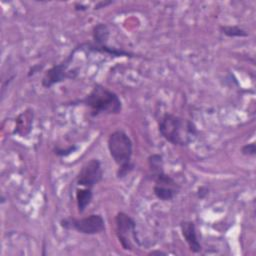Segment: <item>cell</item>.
I'll use <instances>...</instances> for the list:
<instances>
[{"label": "cell", "instance_id": "obj_20", "mask_svg": "<svg viewBox=\"0 0 256 256\" xmlns=\"http://www.w3.org/2000/svg\"><path fill=\"white\" fill-rule=\"evenodd\" d=\"M86 9H87V7L81 3H75V5H74L75 11H85Z\"/></svg>", "mask_w": 256, "mask_h": 256}, {"label": "cell", "instance_id": "obj_8", "mask_svg": "<svg viewBox=\"0 0 256 256\" xmlns=\"http://www.w3.org/2000/svg\"><path fill=\"white\" fill-rule=\"evenodd\" d=\"M180 230L190 251L199 253L202 250V245L198 239L195 223L193 221H182L180 223Z\"/></svg>", "mask_w": 256, "mask_h": 256}, {"label": "cell", "instance_id": "obj_1", "mask_svg": "<svg viewBox=\"0 0 256 256\" xmlns=\"http://www.w3.org/2000/svg\"><path fill=\"white\" fill-rule=\"evenodd\" d=\"M158 130L167 142L175 146H188L198 136L197 127L191 120L172 113H165L160 118Z\"/></svg>", "mask_w": 256, "mask_h": 256}, {"label": "cell", "instance_id": "obj_2", "mask_svg": "<svg viewBox=\"0 0 256 256\" xmlns=\"http://www.w3.org/2000/svg\"><path fill=\"white\" fill-rule=\"evenodd\" d=\"M107 147L110 156L118 166L117 178L126 177L134 169V163L132 162L133 142L131 138L123 130H116L109 135Z\"/></svg>", "mask_w": 256, "mask_h": 256}, {"label": "cell", "instance_id": "obj_12", "mask_svg": "<svg viewBox=\"0 0 256 256\" xmlns=\"http://www.w3.org/2000/svg\"><path fill=\"white\" fill-rule=\"evenodd\" d=\"M180 188L166 187V186H153V193L161 201H172L179 193Z\"/></svg>", "mask_w": 256, "mask_h": 256}, {"label": "cell", "instance_id": "obj_19", "mask_svg": "<svg viewBox=\"0 0 256 256\" xmlns=\"http://www.w3.org/2000/svg\"><path fill=\"white\" fill-rule=\"evenodd\" d=\"M208 194V189L206 188V187H204V186H202V187H200L199 189H198V197L199 198H204L206 195Z\"/></svg>", "mask_w": 256, "mask_h": 256}, {"label": "cell", "instance_id": "obj_10", "mask_svg": "<svg viewBox=\"0 0 256 256\" xmlns=\"http://www.w3.org/2000/svg\"><path fill=\"white\" fill-rule=\"evenodd\" d=\"M109 36H110L109 28L104 23H98L92 28V39H93L92 44L94 46L101 47V46L107 45Z\"/></svg>", "mask_w": 256, "mask_h": 256}, {"label": "cell", "instance_id": "obj_13", "mask_svg": "<svg viewBox=\"0 0 256 256\" xmlns=\"http://www.w3.org/2000/svg\"><path fill=\"white\" fill-rule=\"evenodd\" d=\"M148 167L150 172V177L155 176L164 171L163 157L160 154H152L148 157Z\"/></svg>", "mask_w": 256, "mask_h": 256}, {"label": "cell", "instance_id": "obj_16", "mask_svg": "<svg viewBox=\"0 0 256 256\" xmlns=\"http://www.w3.org/2000/svg\"><path fill=\"white\" fill-rule=\"evenodd\" d=\"M78 149V146L77 145H71L67 148H60V147H56L54 149V153L57 155V156H60V157H64V156H68L70 155L71 153L75 152L76 150Z\"/></svg>", "mask_w": 256, "mask_h": 256}, {"label": "cell", "instance_id": "obj_11", "mask_svg": "<svg viewBox=\"0 0 256 256\" xmlns=\"http://www.w3.org/2000/svg\"><path fill=\"white\" fill-rule=\"evenodd\" d=\"M75 197H76L77 210L80 214H82L92 202L93 191L91 188H86V187L77 188Z\"/></svg>", "mask_w": 256, "mask_h": 256}, {"label": "cell", "instance_id": "obj_6", "mask_svg": "<svg viewBox=\"0 0 256 256\" xmlns=\"http://www.w3.org/2000/svg\"><path fill=\"white\" fill-rule=\"evenodd\" d=\"M77 50H78L77 47H75L73 51H71L70 54L64 60H62L58 64L53 65L44 73V76L41 81L42 87L51 88L55 84L63 82L66 79H74L77 76L78 74L77 69H74V70L68 69L74 58L75 52Z\"/></svg>", "mask_w": 256, "mask_h": 256}, {"label": "cell", "instance_id": "obj_5", "mask_svg": "<svg viewBox=\"0 0 256 256\" xmlns=\"http://www.w3.org/2000/svg\"><path fill=\"white\" fill-rule=\"evenodd\" d=\"M116 236L124 250L131 251L135 245H139L135 220L125 212H118L115 216Z\"/></svg>", "mask_w": 256, "mask_h": 256}, {"label": "cell", "instance_id": "obj_14", "mask_svg": "<svg viewBox=\"0 0 256 256\" xmlns=\"http://www.w3.org/2000/svg\"><path fill=\"white\" fill-rule=\"evenodd\" d=\"M24 121H22V119L18 116L17 118V125H16V129H15V133H18L21 135V130H25L27 129L28 132L31 129V125L33 122V111L31 109L26 110L25 112L21 113Z\"/></svg>", "mask_w": 256, "mask_h": 256}, {"label": "cell", "instance_id": "obj_9", "mask_svg": "<svg viewBox=\"0 0 256 256\" xmlns=\"http://www.w3.org/2000/svg\"><path fill=\"white\" fill-rule=\"evenodd\" d=\"M78 50H83V49H86V50H89L91 52H97V53H102V54H108V55H111V56H115V57H121V56H126V57H135V54L134 53H131L129 51H125L123 49H117V48H114V47H110L108 45H105V46H101V47H98V46H94L92 43H84V44H81L79 45L78 47Z\"/></svg>", "mask_w": 256, "mask_h": 256}, {"label": "cell", "instance_id": "obj_21", "mask_svg": "<svg viewBox=\"0 0 256 256\" xmlns=\"http://www.w3.org/2000/svg\"><path fill=\"white\" fill-rule=\"evenodd\" d=\"M150 254L153 255V254H165V253H164V252H161V251H154V252H151Z\"/></svg>", "mask_w": 256, "mask_h": 256}, {"label": "cell", "instance_id": "obj_15", "mask_svg": "<svg viewBox=\"0 0 256 256\" xmlns=\"http://www.w3.org/2000/svg\"><path fill=\"white\" fill-rule=\"evenodd\" d=\"M219 30L222 34L227 37L234 38V37H247L249 34L246 30L238 25H221Z\"/></svg>", "mask_w": 256, "mask_h": 256}, {"label": "cell", "instance_id": "obj_4", "mask_svg": "<svg viewBox=\"0 0 256 256\" xmlns=\"http://www.w3.org/2000/svg\"><path fill=\"white\" fill-rule=\"evenodd\" d=\"M60 225L64 229L75 230L86 235H95L105 231V220L100 214H90L83 218L68 217L60 221Z\"/></svg>", "mask_w": 256, "mask_h": 256}, {"label": "cell", "instance_id": "obj_3", "mask_svg": "<svg viewBox=\"0 0 256 256\" xmlns=\"http://www.w3.org/2000/svg\"><path fill=\"white\" fill-rule=\"evenodd\" d=\"M79 102L90 109V115L93 117L100 114H119L122 110L119 96L100 84H96Z\"/></svg>", "mask_w": 256, "mask_h": 256}, {"label": "cell", "instance_id": "obj_18", "mask_svg": "<svg viewBox=\"0 0 256 256\" xmlns=\"http://www.w3.org/2000/svg\"><path fill=\"white\" fill-rule=\"evenodd\" d=\"M110 4H112V1H100V2H98V3L95 4L94 9L98 10V9H101V8H103V7H106V6L110 5Z\"/></svg>", "mask_w": 256, "mask_h": 256}, {"label": "cell", "instance_id": "obj_7", "mask_svg": "<svg viewBox=\"0 0 256 256\" xmlns=\"http://www.w3.org/2000/svg\"><path fill=\"white\" fill-rule=\"evenodd\" d=\"M103 178L102 165L99 159L92 158L87 161L80 169L77 177L76 184L80 187L91 188L98 184Z\"/></svg>", "mask_w": 256, "mask_h": 256}, {"label": "cell", "instance_id": "obj_17", "mask_svg": "<svg viewBox=\"0 0 256 256\" xmlns=\"http://www.w3.org/2000/svg\"><path fill=\"white\" fill-rule=\"evenodd\" d=\"M241 153L245 156H255L256 154V146L255 143H249V144H245L244 146L241 147Z\"/></svg>", "mask_w": 256, "mask_h": 256}]
</instances>
